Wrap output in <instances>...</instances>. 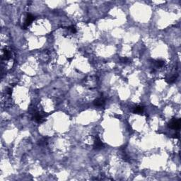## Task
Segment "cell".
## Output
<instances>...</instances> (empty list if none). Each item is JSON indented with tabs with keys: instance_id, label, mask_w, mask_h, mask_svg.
I'll use <instances>...</instances> for the list:
<instances>
[{
	"instance_id": "6da1fadb",
	"label": "cell",
	"mask_w": 181,
	"mask_h": 181,
	"mask_svg": "<svg viewBox=\"0 0 181 181\" xmlns=\"http://www.w3.org/2000/svg\"><path fill=\"white\" fill-rule=\"evenodd\" d=\"M181 120L180 119H176V118H173L169 122V127L173 130H178L180 128Z\"/></svg>"
},
{
	"instance_id": "7a4b0ae2",
	"label": "cell",
	"mask_w": 181,
	"mask_h": 181,
	"mask_svg": "<svg viewBox=\"0 0 181 181\" xmlns=\"http://www.w3.org/2000/svg\"><path fill=\"white\" fill-rule=\"evenodd\" d=\"M35 17L33 15H32L31 13H27L26 15V18H25V21H24V24L23 28L24 29H25L26 28H28L29 25H31L32 23V22L35 20Z\"/></svg>"
},
{
	"instance_id": "3957f363",
	"label": "cell",
	"mask_w": 181,
	"mask_h": 181,
	"mask_svg": "<svg viewBox=\"0 0 181 181\" xmlns=\"http://www.w3.org/2000/svg\"><path fill=\"white\" fill-rule=\"evenodd\" d=\"M104 147V144L102 142L101 139L99 138V136H96L94 140V144H93V148L95 150H101Z\"/></svg>"
},
{
	"instance_id": "277c9868",
	"label": "cell",
	"mask_w": 181,
	"mask_h": 181,
	"mask_svg": "<svg viewBox=\"0 0 181 181\" xmlns=\"http://www.w3.org/2000/svg\"><path fill=\"white\" fill-rule=\"evenodd\" d=\"M105 104V100L103 97L95 99L93 101V105L96 107H103Z\"/></svg>"
},
{
	"instance_id": "5b68a950",
	"label": "cell",
	"mask_w": 181,
	"mask_h": 181,
	"mask_svg": "<svg viewBox=\"0 0 181 181\" xmlns=\"http://www.w3.org/2000/svg\"><path fill=\"white\" fill-rule=\"evenodd\" d=\"M144 110V108L142 105H135L132 109V112L135 114H142Z\"/></svg>"
},
{
	"instance_id": "8992f818",
	"label": "cell",
	"mask_w": 181,
	"mask_h": 181,
	"mask_svg": "<svg viewBox=\"0 0 181 181\" xmlns=\"http://www.w3.org/2000/svg\"><path fill=\"white\" fill-rule=\"evenodd\" d=\"M11 52L9 50H8L7 49L4 48L3 50V54H2V60H9L11 58Z\"/></svg>"
},
{
	"instance_id": "52a82bcc",
	"label": "cell",
	"mask_w": 181,
	"mask_h": 181,
	"mask_svg": "<svg viewBox=\"0 0 181 181\" xmlns=\"http://www.w3.org/2000/svg\"><path fill=\"white\" fill-rule=\"evenodd\" d=\"M34 120L38 123H42L44 121L43 116L39 113H35V115H34Z\"/></svg>"
},
{
	"instance_id": "ba28073f",
	"label": "cell",
	"mask_w": 181,
	"mask_h": 181,
	"mask_svg": "<svg viewBox=\"0 0 181 181\" xmlns=\"http://www.w3.org/2000/svg\"><path fill=\"white\" fill-rule=\"evenodd\" d=\"M154 64H156L157 67H162L165 65V62L162 60H157L154 61Z\"/></svg>"
},
{
	"instance_id": "9c48e42d",
	"label": "cell",
	"mask_w": 181,
	"mask_h": 181,
	"mask_svg": "<svg viewBox=\"0 0 181 181\" xmlns=\"http://www.w3.org/2000/svg\"><path fill=\"white\" fill-rule=\"evenodd\" d=\"M176 79H177V76L174 75V76H171L170 77L169 79V80H167V82L169 83H174L176 81Z\"/></svg>"
},
{
	"instance_id": "30bf717a",
	"label": "cell",
	"mask_w": 181,
	"mask_h": 181,
	"mask_svg": "<svg viewBox=\"0 0 181 181\" xmlns=\"http://www.w3.org/2000/svg\"><path fill=\"white\" fill-rule=\"evenodd\" d=\"M67 29H68V31H69L71 32V33H76V29L75 28V26H74V25H71L69 27H68Z\"/></svg>"
},
{
	"instance_id": "8fae6325",
	"label": "cell",
	"mask_w": 181,
	"mask_h": 181,
	"mask_svg": "<svg viewBox=\"0 0 181 181\" xmlns=\"http://www.w3.org/2000/svg\"><path fill=\"white\" fill-rule=\"evenodd\" d=\"M120 60L122 63L126 64V63H128V62H130V59L127 58V57H122V58H121Z\"/></svg>"
},
{
	"instance_id": "7c38bea8",
	"label": "cell",
	"mask_w": 181,
	"mask_h": 181,
	"mask_svg": "<svg viewBox=\"0 0 181 181\" xmlns=\"http://www.w3.org/2000/svg\"><path fill=\"white\" fill-rule=\"evenodd\" d=\"M6 92H7L8 94L11 95V93H12V89H11V88H7V89H6Z\"/></svg>"
},
{
	"instance_id": "4fadbf2b",
	"label": "cell",
	"mask_w": 181,
	"mask_h": 181,
	"mask_svg": "<svg viewBox=\"0 0 181 181\" xmlns=\"http://www.w3.org/2000/svg\"><path fill=\"white\" fill-rule=\"evenodd\" d=\"M173 138H180V134L178 133H177V134H174L173 135Z\"/></svg>"
}]
</instances>
